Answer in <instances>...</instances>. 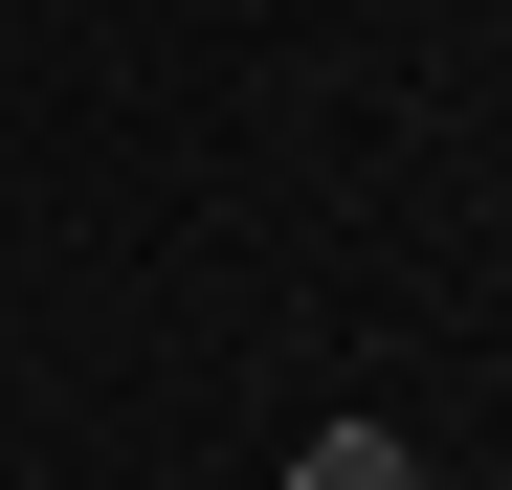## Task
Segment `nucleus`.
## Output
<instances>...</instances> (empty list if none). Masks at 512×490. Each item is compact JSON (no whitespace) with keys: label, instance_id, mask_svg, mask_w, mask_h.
I'll return each instance as SVG.
<instances>
[{"label":"nucleus","instance_id":"f257e3e1","mask_svg":"<svg viewBox=\"0 0 512 490\" xmlns=\"http://www.w3.org/2000/svg\"><path fill=\"white\" fill-rule=\"evenodd\" d=\"M290 490H423V446H401V424H312V446H290Z\"/></svg>","mask_w":512,"mask_h":490}]
</instances>
